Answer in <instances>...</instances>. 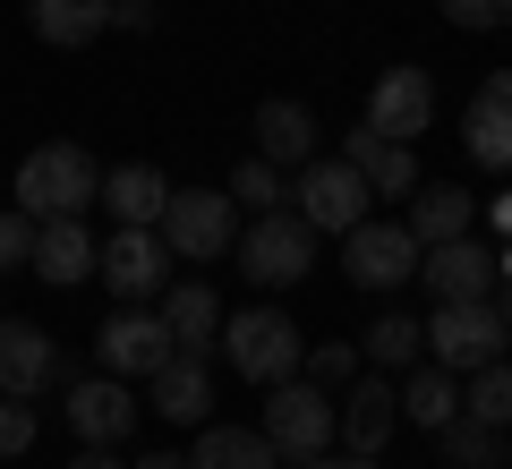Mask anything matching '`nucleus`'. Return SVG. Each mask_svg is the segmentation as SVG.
I'll return each mask as SVG.
<instances>
[{
	"instance_id": "obj_1",
	"label": "nucleus",
	"mask_w": 512,
	"mask_h": 469,
	"mask_svg": "<svg viewBox=\"0 0 512 469\" xmlns=\"http://www.w3.org/2000/svg\"><path fill=\"white\" fill-rule=\"evenodd\" d=\"M419 359L444 376H470V367L504 359V299H444L419 325Z\"/></svg>"
},
{
	"instance_id": "obj_2",
	"label": "nucleus",
	"mask_w": 512,
	"mask_h": 469,
	"mask_svg": "<svg viewBox=\"0 0 512 469\" xmlns=\"http://www.w3.org/2000/svg\"><path fill=\"white\" fill-rule=\"evenodd\" d=\"M94 188H103V163L86 145H35L18 163V214L26 222H60V214H86Z\"/></svg>"
},
{
	"instance_id": "obj_3",
	"label": "nucleus",
	"mask_w": 512,
	"mask_h": 469,
	"mask_svg": "<svg viewBox=\"0 0 512 469\" xmlns=\"http://www.w3.org/2000/svg\"><path fill=\"white\" fill-rule=\"evenodd\" d=\"M214 350L248 384H282V376H299V350H308V342H299V325L282 316V307H239V316H222Z\"/></svg>"
},
{
	"instance_id": "obj_4",
	"label": "nucleus",
	"mask_w": 512,
	"mask_h": 469,
	"mask_svg": "<svg viewBox=\"0 0 512 469\" xmlns=\"http://www.w3.org/2000/svg\"><path fill=\"white\" fill-rule=\"evenodd\" d=\"M231 256H239V273H248V282L291 290V282H308V273H316V231L291 214V205H274V214H256L248 231L231 239Z\"/></svg>"
},
{
	"instance_id": "obj_5",
	"label": "nucleus",
	"mask_w": 512,
	"mask_h": 469,
	"mask_svg": "<svg viewBox=\"0 0 512 469\" xmlns=\"http://www.w3.org/2000/svg\"><path fill=\"white\" fill-rule=\"evenodd\" d=\"M154 239L171 248V265H205V256H231V239H239V205L222 197V188H171L163 197V214H154Z\"/></svg>"
},
{
	"instance_id": "obj_6",
	"label": "nucleus",
	"mask_w": 512,
	"mask_h": 469,
	"mask_svg": "<svg viewBox=\"0 0 512 469\" xmlns=\"http://www.w3.org/2000/svg\"><path fill=\"white\" fill-rule=\"evenodd\" d=\"M256 435L282 452V469L333 452V401H325V384H299V376L265 384V427H256Z\"/></svg>"
},
{
	"instance_id": "obj_7",
	"label": "nucleus",
	"mask_w": 512,
	"mask_h": 469,
	"mask_svg": "<svg viewBox=\"0 0 512 469\" xmlns=\"http://www.w3.org/2000/svg\"><path fill=\"white\" fill-rule=\"evenodd\" d=\"M342 273H350L359 290H402V282H419V239H410L393 214H384V222L359 214V222L342 231Z\"/></svg>"
},
{
	"instance_id": "obj_8",
	"label": "nucleus",
	"mask_w": 512,
	"mask_h": 469,
	"mask_svg": "<svg viewBox=\"0 0 512 469\" xmlns=\"http://www.w3.org/2000/svg\"><path fill=\"white\" fill-rule=\"evenodd\" d=\"M419 282L444 299H504V248H487V239H436V248H419Z\"/></svg>"
},
{
	"instance_id": "obj_9",
	"label": "nucleus",
	"mask_w": 512,
	"mask_h": 469,
	"mask_svg": "<svg viewBox=\"0 0 512 469\" xmlns=\"http://www.w3.org/2000/svg\"><path fill=\"white\" fill-rule=\"evenodd\" d=\"M94 273L111 282V299L146 307V299H163V282H171V248L154 231H137V222H120V231L94 248Z\"/></svg>"
},
{
	"instance_id": "obj_10",
	"label": "nucleus",
	"mask_w": 512,
	"mask_h": 469,
	"mask_svg": "<svg viewBox=\"0 0 512 469\" xmlns=\"http://www.w3.org/2000/svg\"><path fill=\"white\" fill-rule=\"evenodd\" d=\"M282 205H291L308 231H350L376 197L359 188V171H350V163H299V188H291Z\"/></svg>"
},
{
	"instance_id": "obj_11",
	"label": "nucleus",
	"mask_w": 512,
	"mask_h": 469,
	"mask_svg": "<svg viewBox=\"0 0 512 469\" xmlns=\"http://www.w3.org/2000/svg\"><path fill=\"white\" fill-rule=\"evenodd\" d=\"M94 350H103V376H154L163 359H180V342H171L163 316H146V307H111V325L94 333Z\"/></svg>"
},
{
	"instance_id": "obj_12",
	"label": "nucleus",
	"mask_w": 512,
	"mask_h": 469,
	"mask_svg": "<svg viewBox=\"0 0 512 469\" xmlns=\"http://www.w3.org/2000/svg\"><path fill=\"white\" fill-rule=\"evenodd\" d=\"M427 120H436V86H427V69H384L376 86H367V128L393 145L427 137Z\"/></svg>"
},
{
	"instance_id": "obj_13",
	"label": "nucleus",
	"mask_w": 512,
	"mask_h": 469,
	"mask_svg": "<svg viewBox=\"0 0 512 469\" xmlns=\"http://www.w3.org/2000/svg\"><path fill=\"white\" fill-rule=\"evenodd\" d=\"M342 163L359 171V188H367L376 205H402L410 188H419V154H410V145H393V137H376L367 120L342 137Z\"/></svg>"
},
{
	"instance_id": "obj_14",
	"label": "nucleus",
	"mask_w": 512,
	"mask_h": 469,
	"mask_svg": "<svg viewBox=\"0 0 512 469\" xmlns=\"http://www.w3.org/2000/svg\"><path fill=\"white\" fill-rule=\"evenodd\" d=\"M137 393H128V376H86L69 384V427L77 444H128V427H137Z\"/></svg>"
},
{
	"instance_id": "obj_15",
	"label": "nucleus",
	"mask_w": 512,
	"mask_h": 469,
	"mask_svg": "<svg viewBox=\"0 0 512 469\" xmlns=\"http://www.w3.org/2000/svg\"><path fill=\"white\" fill-rule=\"evenodd\" d=\"M461 137H470V163H478V171H504V163H512V77H504V69L478 77Z\"/></svg>"
},
{
	"instance_id": "obj_16",
	"label": "nucleus",
	"mask_w": 512,
	"mask_h": 469,
	"mask_svg": "<svg viewBox=\"0 0 512 469\" xmlns=\"http://www.w3.org/2000/svg\"><path fill=\"white\" fill-rule=\"evenodd\" d=\"M26 273H35V282H86V273H94V231H86V214L35 222V248H26Z\"/></svg>"
},
{
	"instance_id": "obj_17",
	"label": "nucleus",
	"mask_w": 512,
	"mask_h": 469,
	"mask_svg": "<svg viewBox=\"0 0 512 469\" xmlns=\"http://www.w3.org/2000/svg\"><path fill=\"white\" fill-rule=\"evenodd\" d=\"M393 418H402V401H393V376H359V384H350V401L333 410V435H342V452H384Z\"/></svg>"
},
{
	"instance_id": "obj_18",
	"label": "nucleus",
	"mask_w": 512,
	"mask_h": 469,
	"mask_svg": "<svg viewBox=\"0 0 512 469\" xmlns=\"http://www.w3.org/2000/svg\"><path fill=\"white\" fill-rule=\"evenodd\" d=\"M316 111L308 103H256V163H274V171H299L316 163Z\"/></svg>"
},
{
	"instance_id": "obj_19",
	"label": "nucleus",
	"mask_w": 512,
	"mask_h": 469,
	"mask_svg": "<svg viewBox=\"0 0 512 469\" xmlns=\"http://www.w3.org/2000/svg\"><path fill=\"white\" fill-rule=\"evenodd\" d=\"M52 376H60V350H52V333H43V325H9V316H0V393L35 401Z\"/></svg>"
},
{
	"instance_id": "obj_20",
	"label": "nucleus",
	"mask_w": 512,
	"mask_h": 469,
	"mask_svg": "<svg viewBox=\"0 0 512 469\" xmlns=\"http://www.w3.org/2000/svg\"><path fill=\"white\" fill-rule=\"evenodd\" d=\"M154 316L171 325V342H180L188 359H205L214 333H222V299H214L205 282H163V307H154Z\"/></svg>"
},
{
	"instance_id": "obj_21",
	"label": "nucleus",
	"mask_w": 512,
	"mask_h": 469,
	"mask_svg": "<svg viewBox=\"0 0 512 469\" xmlns=\"http://www.w3.org/2000/svg\"><path fill=\"white\" fill-rule=\"evenodd\" d=\"M402 205H410V214H402V231L419 239V248H436V239H461V231H470V214H478V197H461V188H444V180H436V188L419 180Z\"/></svg>"
},
{
	"instance_id": "obj_22",
	"label": "nucleus",
	"mask_w": 512,
	"mask_h": 469,
	"mask_svg": "<svg viewBox=\"0 0 512 469\" xmlns=\"http://www.w3.org/2000/svg\"><path fill=\"white\" fill-rule=\"evenodd\" d=\"M146 384H154V418H180V427H188V418L214 410V376H205V359H188V350L163 359Z\"/></svg>"
},
{
	"instance_id": "obj_23",
	"label": "nucleus",
	"mask_w": 512,
	"mask_h": 469,
	"mask_svg": "<svg viewBox=\"0 0 512 469\" xmlns=\"http://www.w3.org/2000/svg\"><path fill=\"white\" fill-rule=\"evenodd\" d=\"M94 197L111 205L120 222H137V231H154V214H163V197H171V180L154 163H120V171H103V188Z\"/></svg>"
},
{
	"instance_id": "obj_24",
	"label": "nucleus",
	"mask_w": 512,
	"mask_h": 469,
	"mask_svg": "<svg viewBox=\"0 0 512 469\" xmlns=\"http://www.w3.org/2000/svg\"><path fill=\"white\" fill-rule=\"evenodd\" d=\"M393 401H402V418H410V427H427V435H436L444 418L461 410V376H444V367H402Z\"/></svg>"
},
{
	"instance_id": "obj_25",
	"label": "nucleus",
	"mask_w": 512,
	"mask_h": 469,
	"mask_svg": "<svg viewBox=\"0 0 512 469\" xmlns=\"http://www.w3.org/2000/svg\"><path fill=\"white\" fill-rule=\"evenodd\" d=\"M26 18H35L43 43L77 52V43H94V35L111 26V0H26Z\"/></svg>"
},
{
	"instance_id": "obj_26",
	"label": "nucleus",
	"mask_w": 512,
	"mask_h": 469,
	"mask_svg": "<svg viewBox=\"0 0 512 469\" xmlns=\"http://www.w3.org/2000/svg\"><path fill=\"white\" fill-rule=\"evenodd\" d=\"M188 469H282V452L256 427H205L197 452H188Z\"/></svg>"
},
{
	"instance_id": "obj_27",
	"label": "nucleus",
	"mask_w": 512,
	"mask_h": 469,
	"mask_svg": "<svg viewBox=\"0 0 512 469\" xmlns=\"http://www.w3.org/2000/svg\"><path fill=\"white\" fill-rule=\"evenodd\" d=\"M436 452H444V469H504V427H478V418H444L436 427Z\"/></svg>"
},
{
	"instance_id": "obj_28",
	"label": "nucleus",
	"mask_w": 512,
	"mask_h": 469,
	"mask_svg": "<svg viewBox=\"0 0 512 469\" xmlns=\"http://www.w3.org/2000/svg\"><path fill=\"white\" fill-rule=\"evenodd\" d=\"M359 359H376V376H402V367H419V325H410L402 307H393V316H376V325L359 333Z\"/></svg>"
},
{
	"instance_id": "obj_29",
	"label": "nucleus",
	"mask_w": 512,
	"mask_h": 469,
	"mask_svg": "<svg viewBox=\"0 0 512 469\" xmlns=\"http://www.w3.org/2000/svg\"><path fill=\"white\" fill-rule=\"evenodd\" d=\"M461 418H478V427H504V418H512V376H504V359L470 367V393H461Z\"/></svg>"
},
{
	"instance_id": "obj_30",
	"label": "nucleus",
	"mask_w": 512,
	"mask_h": 469,
	"mask_svg": "<svg viewBox=\"0 0 512 469\" xmlns=\"http://www.w3.org/2000/svg\"><path fill=\"white\" fill-rule=\"evenodd\" d=\"M222 197H231V205H256V214H274L291 188H282V171H274V163H256V154H248V163L231 171V188H222Z\"/></svg>"
},
{
	"instance_id": "obj_31",
	"label": "nucleus",
	"mask_w": 512,
	"mask_h": 469,
	"mask_svg": "<svg viewBox=\"0 0 512 469\" xmlns=\"http://www.w3.org/2000/svg\"><path fill=\"white\" fill-rule=\"evenodd\" d=\"M299 367H308V384H350L359 350H350V342H316V350H299Z\"/></svg>"
},
{
	"instance_id": "obj_32",
	"label": "nucleus",
	"mask_w": 512,
	"mask_h": 469,
	"mask_svg": "<svg viewBox=\"0 0 512 469\" xmlns=\"http://www.w3.org/2000/svg\"><path fill=\"white\" fill-rule=\"evenodd\" d=\"M26 444H35V410L18 393H0V461H18Z\"/></svg>"
},
{
	"instance_id": "obj_33",
	"label": "nucleus",
	"mask_w": 512,
	"mask_h": 469,
	"mask_svg": "<svg viewBox=\"0 0 512 469\" xmlns=\"http://www.w3.org/2000/svg\"><path fill=\"white\" fill-rule=\"evenodd\" d=\"M26 248H35V222L9 205V214H0V273H26Z\"/></svg>"
},
{
	"instance_id": "obj_34",
	"label": "nucleus",
	"mask_w": 512,
	"mask_h": 469,
	"mask_svg": "<svg viewBox=\"0 0 512 469\" xmlns=\"http://www.w3.org/2000/svg\"><path fill=\"white\" fill-rule=\"evenodd\" d=\"M444 18H453V26H504L512 0H444Z\"/></svg>"
},
{
	"instance_id": "obj_35",
	"label": "nucleus",
	"mask_w": 512,
	"mask_h": 469,
	"mask_svg": "<svg viewBox=\"0 0 512 469\" xmlns=\"http://www.w3.org/2000/svg\"><path fill=\"white\" fill-rule=\"evenodd\" d=\"M299 469H384L376 452H316V461H299Z\"/></svg>"
},
{
	"instance_id": "obj_36",
	"label": "nucleus",
	"mask_w": 512,
	"mask_h": 469,
	"mask_svg": "<svg viewBox=\"0 0 512 469\" xmlns=\"http://www.w3.org/2000/svg\"><path fill=\"white\" fill-rule=\"evenodd\" d=\"M111 18H120L128 35H146V26H154V0H111Z\"/></svg>"
},
{
	"instance_id": "obj_37",
	"label": "nucleus",
	"mask_w": 512,
	"mask_h": 469,
	"mask_svg": "<svg viewBox=\"0 0 512 469\" xmlns=\"http://www.w3.org/2000/svg\"><path fill=\"white\" fill-rule=\"evenodd\" d=\"M69 469H120V444H86V452H77Z\"/></svg>"
},
{
	"instance_id": "obj_38",
	"label": "nucleus",
	"mask_w": 512,
	"mask_h": 469,
	"mask_svg": "<svg viewBox=\"0 0 512 469\" xmlns=\"http://www.w3.org/2000/svg\"><path fill=\"white\" fill-rule=\"evenodd\" d=\"M137 469H188V461H180V452H146V461H137Z\"/></svg>"
}]
</instances>
